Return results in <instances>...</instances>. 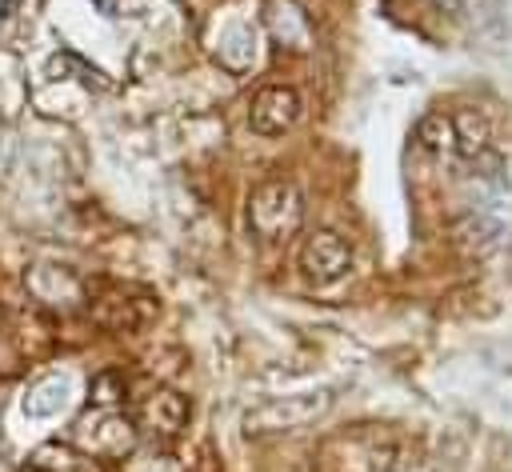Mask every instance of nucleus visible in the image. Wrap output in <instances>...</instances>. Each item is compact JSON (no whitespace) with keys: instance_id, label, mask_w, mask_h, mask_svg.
<instances>
[{"instance_id":"20e7f679","label":"nucleus","mask_w":512,"mask_h":472,"mask_svg":"<svg viewBox=\"0 0 512 472\" xmlns=\"http://www.w3.org/2000/svg\"><path fill=\"white\" fill-rule=\"evenodd\" d=\"M300 112H304V100H300L296 88H288V84H268V88H260V92L252 96V104H248V124H252V132H260V136H284V132L300 120Z\"/></svg>"},{"instance_id":"f03ea898","label":"nucleus","mask_w":512,"mask_h":472,"mask_svg":"<svg viewBox=\"0 0 512 472\" xmlns=\"http://www.w3.org/2000/svg\"><path fill=\"white\" fill-rule=\"evenodd\" d=\"M332 404L328 392H292V396H276L260 408H252L244 416V428L248 432H292V428H304L312 424L316 416H324Z\"/></svg>"},{"instance_id":"1a4fd4ad","label":"nucleus","mask_w":512,"mask_h":472,"mask_svg":"<svg viewBox=\"0 0 512 472\" xmlns=\"http://www.w3.org/2000/svg\"><path fill=\"white\" fill-rule=\"evenodd\" d=\"M264 24L272 28L276 40H284L288 48H308V12L296 0H268L264 4Z\"/></svg>"},{"instance_id":"7ed1b4c3","label":"nucleus","mask_w":512,"mask_h":472,"mask_svg":"<svg viewBox=\"0 0 512 472\" xmlns=\"http://www.w3.org/2000/svg\"><path fill=\"white\" fill-rule=\"evenodd\" d=\"M300 268L312 284H336L352 272V248L344 244V236H336L328 228H316L300 244Z\"/></svg>"},{"instance_id":"0eeeda50","label":"nucleus","mask_w":512,"mask_h":472,"mask_svg":"<svg viewBox=\"0 0 512 472\" xmlns=\"http://www.w3.org/2000/svg\"><path fill=\"white\" fill-rule=\"evenodd\" d=\"M500 236H504V224L492 220V216H484V212H468V216H460L452 224V244L464 256H488V252H496L500 248Z\"/></svg>"},{"instance_id":"f8f14e48","label":"nucleus","mask_w":512,"mask_h":472,"mask_svg":"<svg viewBox=\"0 0 512 472\" xmlns=\"http://www.w3.org/2000/svg\"><path fill=\"white\" fill-rule=\"evenodd\" d=\"M92 392H96L92 400H100V404H112L116 396H124V376H120V372H104V376L92 384Z\"/></svg>"},{"instance_id":"6e6552de","label":"nucleus","mask_w":512,"mask_h":472,"mask_svg":"<svg viewBox=\"0 0 512 472\" xmlns=\"http://www.w3.org/2000/svg\"><path fill=\"white\" fill-rule=\"evenodd\" d=\"M448 124H452V148H456L460 156L476 160V156L488 152L492 124H488L484 112H476V108H456V112H448Z\"/></svg>"},{"instance_id":"f257e3e1","label":"nucleus","mask_w":512,"mask_h":472,"mask_svg":"<svg viewBox=\"0 0 512 472\" xmlns=\"http://www.w3.org/2000/svg\"><path fill=\"white\" fill-rule=\"evenodd\" d=\"M304 224V196L292 180H268L248 200V232L260 244H280Z\"/></svg>"},{"instance_id":"39448f33","label":"nucleus","mask_w":512,"mask_h":472,"mask_svg":"<svg viewBox=\"0 0 512 472\" xmlns=\"http://www.w3.org/2000/svg\"><path fill=\"white\" fill-rule=\"evenodd\" d=\"M88 308H92V316H96L104 328H116V332H132V328L148 324L152 312H156V304H152L148 296H136V292L124 288V284H104V288L88 300Z\"/></svg>"},{"instance_id":"9b49d317","label":"nucleus","mask_w":512,"mask_h":472,"mask_svg":"<svg viewBox=\"0 0 512 472\" xmlns=\"http://www.w3.org/2000/svg\"><path fill=\"white\" fill-rule=\"evenodd\" d=\"M408 468H412V460L400 440H388L372 452V472H408Z\"/></svg>"},{"instance_id":"9d476101","label":"nucleus","mask_w":512,"mask_h":472,"mask_svg":"<svg viewBox=\"0 0 512 472\" xmlns=\"http://www.w3.org/2000/svg\"><path fill=\"white\" fill-rule=\"evenodd\" d=\"M416 144L428 148V152H444V148H452V124H448V112H428V116L416 124Z\"/></svg>"},{"instance_id":"423d86ee","label":"nucleus","mask_w":512,"mask_h":472,"mask_svg":"<svg viewBox=\"0 0 512 472\" xmlns=\"http://www.w3.org/2000/svg\"><path fill=\"white\" fill-rule=\"evenodd\" d=\"M184 420H188V400L180 392H172V388L148 392L140 400V408H136V424L144 432H156V436H176L184 428Z\"/></svg>"}]
</instances>
